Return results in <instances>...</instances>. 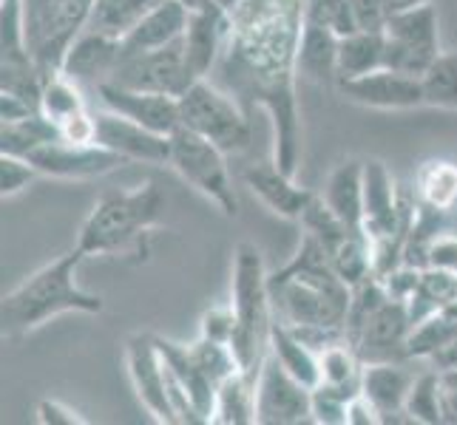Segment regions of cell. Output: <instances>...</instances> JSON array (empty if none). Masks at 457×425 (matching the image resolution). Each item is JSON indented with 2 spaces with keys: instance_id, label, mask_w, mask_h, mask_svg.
I'll list each match as a JSON object with an SVG mask.
<instances>
[{
  "instance_id": "1f68e13d",
  "label": "cell",
  "mask_w": 457,
  "mask_h": 425,
  "mask_svg": "<svg viewBox=\"0 0 457 425\" xmlns=\"http://www.w3.org/2000/svg\"><path fill=\"white\" fill-rule=\"evenodd\" d=\"M54 139H62L60 125H54L49 117H43L37 111L26 119L4 122V128H0V153L29 156L31 151L49 145V142H54Z\"/></svg>"
},
{
  "instance_id": "83f0119b",
  "label": "cell",
  "mask_w": 457,
  "mask_h": 425,
  "mask_svg": "<svg viewBox=\"0 0 457 425\" xmlns=\"http://www.w3.org/2000/svg\"><path fill=\"white\" fill-rule=\"evenodd\" d=\"M384 31H353L338 43V80H353V77H364L375 69H384Z\"/></svg>"
},
{
  "instance_id": "ffe728a7",
  "label": "cell",
  "mask_w": 457,
  "mask_h": 425,
  "mask_svg": "<svg viewBox=\"0 0 457 425\" xmlns=\"http://www.w3.org/2000/svg\"><path fill=\"white\" fill-rule=\"evenodd\" d=\"M191 6L185 0H160L143 20H139L129 35L120 40V60L162 49L185 37L187 23H191Z\"/></svg>"
},
{
  "instance_id": "8d00e7d4",
  "label": "cell",
  "mask_w": 457,
  "mask_h": 425,
  "mask_svg": "<svg viewBox=\"0 0 457 425\" xmlns=\"http://www.w3.org/2000/svg\"><path fill=\"white\" fill-rule=\"evenodd\" d=\"M361 395L355 386H333V383H319L312 388V422L319 425H344L346 422V408H350L353 397Z\"/></svg>"
},
{
  "instance_id": "b9f144b4",
  "label": "cell",
  "mask_w": 457,
  "mask_h": 425,
  "mask_svg": "<svg viewBox=\"0 0 457 425\" xmlns=\"http://www.w3.org/2000/svg\"><path fill=\"white\" fill-rule=\"evenodd\" d=\"M60 136L66 142H77V145H94V142H97V117H94L91 108L62 122Z\"/></svg>"
},
{
  "instance_id": "5b68a950",
  "label": "cell",
  "mask_w": 457,
  "mask_h": 425,
  "mask_svg": "<svg viewBox=\"0 0 457 425\" xmlns=\"http://www.w3.org/2000/svg\"><path fill=\"white\" fill-rule=\"evenodd\" d=\"M412 332L409 309L403 301L389 298L378 275H370L353 287L350 315H346V340L361 364H401L409 360L406 340Z\"/></svg>"
},
{
  "instance_id": "7c38bea8",
  "label": "cell",
  "mask_w": 457,
  "mask_h": 425,
  "mask_svg": "<svg viewBox=\"0 0 457 425\" xmlns=\"http://www.w3.org/2000/svg\"><path fill=\"white\" fill-rule=\"evenodd\" d=\"M108 83H117L134 91H154V94H168V97H182V94L199 83L185 57V43L177 40L170 45L154 52H143L134 57L120 60L117 71L112 74Z\"/></svg>"
},
{
  "instance_id": "d4e9b609",
  "label": "cell",
  "mask_w": 457,
  "mask_h": 425,
  "mask_svg": "<svg viewBox=\"0 0 457 425\" xmlns=\"http://www.w3.org/2000/svg\"><path fill=\"white\" fill-rule=\"evenodd\" d=\"M321 199L344 225L364 230V159H341L329 170Z\"/></svg>"
},
{
  "instance_id": "3957f363",
  "label": "cell",
  "mask_w": 457,
  "mask_h": 425,
  "mask_svg": "<svg viewBox=\"0 0 457 425\" xmlns=\"http://www.w3.org/2000/svg\"><path fill=\"white\" fill-rule=\"evenodd\" d=\"M86 253L74 244L71 253L60 256L57 261L40 266L31 273L21 287H14L0 306V323H4V335L18 340L31 335L43 323H49L57 315L66 312H83V315H100L103 298L88 292L77 281Z\"/></svg>"
},
{
  "instance_id": "52a82bcc",
  "label": "cell",
  "mask_w": 457,
  "mask_h": 425,
  "mask_svg": "<svg viewBox=\"0 0 457 425\" xmlns=\"http://www.w3.org/2000/svg\"><path fill=\"white\" fill-rule=\"evenodd\" d=\"M94 0H23L26 45L43 80L60 74L71 43L86 31Z\"/></svg>"
},
{
  "instance_id": "484cf974",
  "label": "cell",
  "mask_w": 457,
  "mask_h": 425,
  "mask_svg": "<svg viewBox=\"0 0 457 425\" xmlns=\"http://www.w3.org/2000/svg\"><path fill=\"white\" fill-rule=\"evenodd\" d=\"M259 369H239V372H233L222 386H219L216 405H213V422H219V425H250V422H256Z\"/></svg>"
},
{
  "instance_id": "d6986e66",
  "label": "cell",
  "mask_w": 457,
  "mask_h": 425,
  "mask_svg": "<svg viewBox=\"0 0 457 425\" xmlns=\"http://www.w3.org/2000/svg\"><path fill=\"white\" fill-rule=\"evenodd\" d=\"M230 35V12L222 4H208L191 12V23L185 31V57L196 80H208L213 66L222 60Z\"/></svg>"
},
{
  "instance_id": "816d5d0a",
  "label": "cell",
  "mask_w": 457,
  "mask_h": 425,
  "mask_svg": "<svg viewBox=\"0 0 457 425\" xmlns=\"http://www.w3.org/2000/svg\"><path fill=\"white\" fill-rule=\"evenodd\" d=\"M440 377H444V383H446V386H457V372H449V374H440Z\"/></svg>"
},
{
  "instance_id": "e575fe53",
  "label": "cell",
  "mask_w": 457,
  "mask_h": 425,
  "mask_svg": "<svg viewBox=\"0 0 457 425\" xmlns=\"http://www.w3.org/2000/svg\"><path fill=\"white\" fill-rule=\"evenodd\" d=\"M88 102H86V91L77 86L74 80H69L66 74H54L49 80L43 83L40 91V114L49 117L54 125H62L69 117L86 111Z\"/></svg>"
},
{
  "instance_id": "9c48e42d",
  "label": "cell",
  "mask_w": 457,
  "mask_h": 425,
  "mask_svg": "<svg viewBox=\"0 0 457 425\" xmlns=\"http://www.w3.org/2000/svg\"><path fill=\"white\" fill-rule=\"evenodd\" d=\"M168 165L179 173V179L199 191L208 201H213L228 218L239 216V196L233 191L228 153L213 145L211 139L179 125L170 134V159Z\"/></svg>"
},
{
  "instance_id": "836d02e7",
  "label": "cell",
  "mask_w": 457,
  "mask_h": 425,
  "mask_svg": "<svg viewBox=\"0 0 457 425\" xmlns=\"http://www.w3.org/2000/svg\"><path fill=\"white\" fill-rule=\"evenodd\" d=\"M406 414L420 425H444V377L427 369L415 377L406 397Z\"/></svg>"
},
{
  "instance_id": "d6a6232c",
  "label": "cell",
  "mask_w": 457,
  "mask_h": 425,
  "mask_svg": "<svg viewBox=\"0 0 457 425\" xmlns=\"http://www.w3.org/2000/svg\"><path fill=\"white\" fill-rule=\"evenodd\" d=\"M423 105L437 111H457V52H440L420 74Z\"/></svg>"
},
{
  "instance_id": "e0dca14e",
  "label": "cell",
  "mask_w": 457,
  "mask_h": 425,
  "mask_svg": "<svg viewBox=\"0 0 457 425\" xmlns=\"http://www.w3.org/2000/svg\"><path fill=\"white\" fill-rule=\"evenodd\" d=\"M94 117H97V145H105L108 151L125 156L129 162L168 165L170 136L156 134L129 117L108 111V108L94 111Z\"/></svg>"
},
{
  "instance_id": "44dd1931",
  "label": "cell",
  "mask_w": 457,
  "mask_h": 425,
  "mask_svg": "<svg viewBox=\"0 0 457 425\" xmlns=\"http://www.w3.org/2000/svg\"><path fill=\"white\" fill-rule=\"evenodd\" d=\"M242 179L267 210L281 218H290V222H302V216L315 199V193H310L307 187H298L293 176H287L276 162L250 165L242 173Z\"/></svg>"
},
{
  "instance_id": "8992f818",
  "label": "cell",
  "mask_w": 457,
  "mask_h": 425,
  "mask_svg": "<svg viewBox=\"0 0 457 425\" xmlns=\"http://www.w3.org/2000/svg\"><path fill=\"white\" fill-rule=\"evenodd\" d=\"M236 335L230 349L242 369H259L270 349L273 304L267 287V270L256 244L242 241L233 253V301Z\"/></svg>"
},
{
  "instance_id": "74e56055",
  "label": "cell",
  "mask_w": 457,
  "mask_h": 425,
  "mask_svg": "<svg viewBox=\"0 0 457 425\" xmlns=\"http://www.w3.org/2000/svg\"><path fill=\"white\" fill-rule=\"evenodd\" d=\"M304 12L310 14V18L327 23L338 37H346V35H353V31H358L355 12H353L350 0H307Z\"/></svg>"
},
{
  "instance_id": "f546056e",
  "label": "cell",
  "mask_w": 457,
  "mask_h": 425,
  "mask_svg": "<svg viewBox=\"0 0 457 425\" xmlns=\"http://www.w3.org/2000/svg\"><path fill=\"white\" fill-rule=\"evenodd\" d=\"M457 301V270H440V266H423L420 270V283L406 301L409 321L420 323L429 315L446 309L449 304Z\"/></svg>"
},
{
  "instance_id": "ba28073f",
  "label": "cell",
  "mask_w": 457,
  "mask_h": 425,
  "mask_svg": "<svg viewBox=\"0 0 457 425\" xmlns=\"http://www.w3.org/2000/svg\"><path fill=\"white\" fill-rule=\"evenodd\" d=\"M179 117L185 128L211 139L225 153H242L253 142V131H250V119L242 102L211 80H199L182 94Z\"/></svg>"
},
{
  "instance_id": "277c9868",
  "label": "cell",
  "mask_w": 457,
  "mask_h": 425,
  "mask_svg": "<svg viewBox=\"0 0 457 425\" xmlns=\"http://www.w3.org/2000/svg\"><path fill=\"white\" fill-rule=\"evenodd\" d=\"M165 193L154 182L131 191H108L86 216L77 233V247L88 256H139L148 258L151 230L160 227Z\"/></svg>"
},
{
  "instance_id": "f1b7e54d",
  "label": "cell",
  "mask_w": 457,
  "mask_h": 425,
  "mask_svg": "<svg viewBox=\"0 0 457 425\" xmlns=\"http://www.w3.org/2000/svg\"><path fill=\"white\" fill-rule=\"evenodd\" d=\"M270 355L304 386H310V388L319 386V380H321L319 355H315L307 343H302V338H298L287 323H281L276 318L270 326Z\"/></svg>"
},
{
  "instance_id": "7bdbcfd3",
  "label": "cell",
  "mask_w": 457,
  "mask_h": 425,
  "mask_svg": "<svg viewBox=\"0 0 457 425\" xmlns=\"http://www.w3.org/2000/svg\"><path fill=\"white\" fill-rule=\"evenodd\" d=\"M355 12V23L364 31H384L389 20V4L386 0H350Z\"/></svg>"
},
{
  "instance_id": "6da1fadb",
  "label": "cell",
  "mask_w": 457,
  "mask_h": 425,
  "mask_svg": "<svg viewBox=\"0 0 457 425\" xmlns=\"http://www.w3.org/2000/svg\"><path fill=\"white\" fill-rule=\"evenodd\" d=\"M307 0H236L219 71L242 105L273 119V162L295 176L302 165V117L295 102V54Z\"/></svg>"
},
{
  "instance_id": "681fc988",
  "label": "cell",
  "mask_w": 457,
  "mask_h": 425,
  "mask_svg": "<svg viewBox=\"0 0 457 425\" xmlns=\"http://www.w3.org/2000/svg\"><path fill=\"white\" fill-rule=\"evenodd\" d=\"M444 422L457 425V386L444 383Z\"/></svg>"
},
{
  "instance_id": "d590c367",
  "label": "cell",
  "mask_w": 457,
  "mask_h": 425,
  "mask_svg": "<svg viewBox=\"0 0 457 425\" xmlns=\"http://www.w3.org/2000/svg\"><path fill=\"white\" fill-rule=\"evenodd\" d=\"M454 338H457V321L440 309L412 326V332H409V340H406V355L409 360H423V364H427L437 349H444Z\"/></svg>"
},
{
  "instance_id": "603a6c76",
  "label": "cell",
  "mask_w": 457,
  "mask_h": 425,
  "mask_svg": "<svg viewBox=\"0 0 457 425\" xmlns=\"http://www.w3.org/2000/svg\"><path fill=\"white\" fill-rule=\"evenodd\" d=\"M338 43L341 37L333 29L304 12L295 54L298 77H304L315 86H338Z\"/></svg>"
},
{
  "instance_id": "f35d334b",
  "label": "cell",
  "mask_w": 457,
  "mask_h": 425,
  "mask_svg": "<svg viewBox=\"0 0 457 425\" xmlns=\"http://www.w3.org/2000/svg\"><path fill=\"white\" fill-rule=\"evenodd\" d=\"M37 176H40L37 168L31 165L26 156L0 153V196H4V199L23 193Z\"/></svg>"
},
{
  "instance_id": "f6af8a7d",
  "label": "cell",
  "mask_w": 457,
  "mask_h": 425,
  "mask_svg": "<svg viewBox=\"0 0 457 425\" xmlns=\"http://www.w3.org/2000/svg\"><path fill=\"white\" fill-rule=\"evenodd\" d=\"M37 422H43V425H88V420L77 412V408L60 403V400H40Z\"/></svg>"
},
{
  "instance_id": "4dcf8cb0",
  "label": "cell",
  "mask_w": 457,
  "mask_h": 425,
  "mask_svg": "<svg viewBox=\"0 0 457 425\" xmlns=\"http://www.w3.org/2000/svg\"><path fill=\"white\" fill-rule=\"evenodd\" d=\"M160 0H94L86 31L122 40Z\"/></svg>"
},
{
  "instance_id": "2e32d148",
  "label": "cell",
  "mask_w": 457,
  "mask_h": 425,
  "mask_svg": "<svg viewBox=\"0 0 457 425\" xmlns=\"http://www.w3.org/2000/svg\"><path fill=\"white\" fill-rule=\"evenodd\" d=\"M336 88L344 100L375 108V111H412L423 105L420 77H409L386 66L364 77H353V80H338Z\"/></svg>"
},
{
  "instance_id": "ee69618b",
  "label": "cell",
  "mask_w": 457,
  "mask_h": 425,
  "mask_svg": "<svg viewBox=\"0 0 457 425\" xmlns=\"http://www.w3.org/2000/svg\"><path fill=\"white\" fill-rule=\"evenodd\" d=\"M427 266L440 270H457V235L437 233L427 247Z\"/></svg>"
},
{
  "instance_id": "7402d4cb",
  "label": "cell",
  "mask_w": 457,
  "mask_h": 425,
  "mask_svg": "<svg viewBox=\"0 0 457 425\" xmlns=\"http://www.w3.org/2000/svg\"><path fill=\"white\" fill-rule=\"evenodd\" d=\"M117 66H120V40L94 35V31H83L66 52L60 71L83 91H97L103 83L112 80Z\"/></svg>"
},
{
  "instance_id": "60d3db41",
  "label": "cell",
  "mask_w": 457,
  "mask_h": 425,
  "mask_svg": "<svg viewBox=\"0 0 457 425\" xmlns=\"http://www.w3.org/2000/svg\"><path fill=\"white\" fill-rule=\"evenodd\" d=\"M199 335L208 340H219V343H233L236 335V312L233 306H213L202 315L199 321Z\"/></svg>"
},
{
  "instance_id": "4316f807",
  "label": "cell",
  "mask_w": 457,
  "mask_h": 425,
  "mask_svg": "<svg viewBox=\"0 0 457 425\" xmlns=\"http://www.w3.org/2000/svg\"><path fill=\"white\" fill-rule=\"evenodd\" d=\"M415 199L418 204L437 213L457 210V162L452 159H429L415 173Z\"/></svg>"
},
{
  "instance_id": "bcb514c9",
  "label": "cell",
  "mask_w": 457,
  "mask_h": 425,
  "mask_svg": "<svg viewBox=\"0 0 457 425\" xmlns=\"http://www.w3.org/2000/svg\"><path fill=\"white\" fill-rule=\"evenodd\" d=\"M346 422L350 425H384L378 405L364 395V391H361L358 397H353L350 408H346Z\"/></svg>"
},
{
  "instance_id": "ac0fdd59",
  "label": "cell",
  "mask_w": 457,
  "mask_h": 425,
  "mask_svg": "<svg viewBox=\"0 0 457 425\" xmlns=\"http://www.w3.org/2000/svg\"><path fill=\"white\" fill-rule=\"evenodd\" d=\"M100 108H108L120 117H129L145 128L170 136L182 125L179 117V100L168 97V94H154V91H134L117 83H103L97 91Z\"/></svg>"
},
{
  "instance_id": "7a4b0ae2",
  "label": "cell",
  "mask_w": 457,
  "mask_h": 425,
  "mask_svg": "<svg viewBox=\"0 0 457 425\" xmlns=\"http://www.w3.org/2000/svg\"><path fill=\"white\" fill-rule=\"evenodd\" d=\"M273 318L287 326H341L346 329L353 287L346 283L312 235H302L293 258L267 273Z\"/></svg>"
},
{
  "instance_id": "8fae6325",
  "label": "cell",
  "mask_w": 457,
  "mask_h": 425,
  "mask_svg": "<svg viewBox=\"0 0 457 425\" xmlns=\"http://www.w3.org/2000/svg\"><path fill=\"white\" fill-rule=\"evenodd\" d=\"M384 66L409 77H420L440 54V18L435 4L395 12L384 26Z\"/></svg>"
},
{
  "instance_id": "5bb4252c",
  "label": "cell",
  "mask_w": 457,
  "mask_h": 425,
  "mask_svg": "<svg viewBox=\"0 0 457 425\" xmlns=\"http://www.w3.org/2000/svg\"><path fill=\"white\" fill-rule=\"evenodd\" d=\"M125 369H129L137 400L148 408L156 422L173 425L177 414L168 397V369L165 357L156 346V335H131L125 340Z\"/></svg>"
},
{
  "instance_id": "cb8c5ba5",
  "label": "cell",
  "mask_w": 457,
  "mask_h": 425,
  "mask_svg": "<svg viewBox=\"0 0 457 425\" xmlns=\"http://www.w3.org/2000/svg\"><path fill=\"white\" fill-rule=\"evenodd\" d=\"M415 372L406 369V360L401 364H367L364 377H361V391L378 405L384 425L392 422H412L406 414V397L415 383Z\"/></svg>"
},
{
  "instance_id": "4fadbf2b",
  "label": "cell",
  "mask_w": 457,
  "mask_h": 425,
  "mask_svg": "<svg viewBox=\"0 0 457 425\" xmlns=\"http://www.w3.org/2000/svg\"><path fill=\"white\" fill-rule=\"evenodd\" d=\"M256 422L298 425L312 422V388L293 377L267 349L256 380Z\"/></svg>"
},
{
  "instance_id": "ab89813d",
  "label": "cell",
  "mask_w": 457,
  "mask_h": 425,
  "mask_svg": "<svg viewBox=\"0 0 457 425\" xmlns=\"http://www.w3.org/2000/svg\"><path fill=\"white\" fill-rule=\"evenodd\" d=\"M378 281H381V287L389 298H395V301H409L412 298V292L418 290L420 283V266H412V264H398L392 266V270L381 273L378 275Z\"/></svg>"
},
{
  "instance_id": "f907efd6",
  "label": "cell",
  "mask_w": 457,
  "mask_h": 425,
  "mask_svg": "<svg viewBox=\"0 0 457 425\" xmlns=\"http://www.w3.org/2000/svg\"><path fill=\"white\" fill-rule=\"evenodd\" d=\"M389 4V12H406V9H415V6H423V4H435V0H386ZM389 14V18H392Z\"/></svg>"
},
{
  "instance_id": "30bf717a",
  "label": "cell",
  "mask_w": 457,
  "mask_h": 425,
  "mask_svg": "<svg viewBox=\"0 0 457 425\" xmlns=\"http://www.w3.org/2000/svg\"><path fill=\"white\" fill-rule=\"evenodd\" d=\"M302 227L307 235H312L315 244L324 249L327 261L333 264V270L350 283V287H358L361 281L375 275L372 244L364 235V230L344 225L341 218L327 208L321 196H315L307 213L302 216Z\"/></svg>"
},
{
  "instance_id": "7dc6e473",
  "label": "cell",
  "mask_w": 457,
  "mask_h": 425,
  "mask_svg": "<svg viewBox=\"0 0 457 425\" xmlns=\"http://www.w3.org/2000/svg\"><path fill=\"white\" fill-rule=\"evenodd\" d=\"M40 108L31 105L29 100L18 97V94H6L0 91V119L4 122H14V119H26L31 114H37Z\"/></svg>"
},
{
  "instance_id": "9a60e30c",
  "label": "cell",
  "mask_w": 457,
  "mask_h": 425,
  "mask_svg": "<svg viewBox=\"0 0 457 425\" xmlns=\"http://www.w3.org/2000/svg\"><path fill=\"white\" fill-rule=\"evenodd\" d=\"M26 159L37 168L40 176L49 179H97L105 173H114L117 168L129 165V159L114 151H108L105 145H77V142L54 139L49 145H43L37 151H31Z\"/></svg>"
},
{
  "instance_id": "c3c4849f",
  "label": "cell",
  "mask_w": 457,
  "mask_h": 425,
  "mask_svg": "<svg viewBox=\"0 0 457 425\" xmlns=\"http://www.w3.org/2000/svg\"><path fill=\"white\" fill-rule=\"evenodd\" d=\"M427 366L440 372V374H449V372H457V338L452 343H446L444 349H437L429 360Z\"/></svg>"
}]
</instances>
